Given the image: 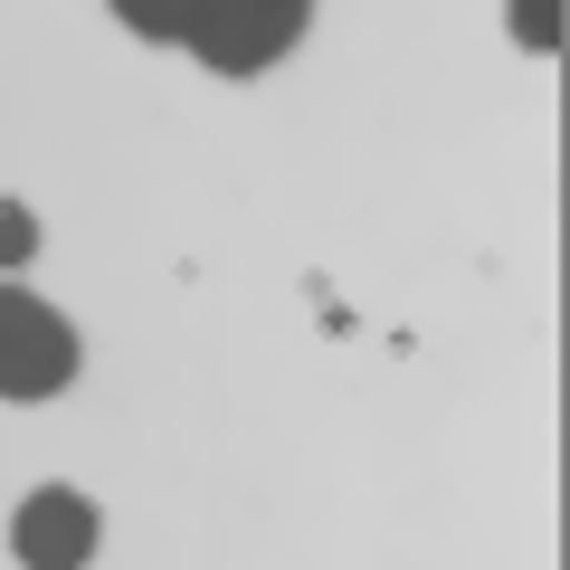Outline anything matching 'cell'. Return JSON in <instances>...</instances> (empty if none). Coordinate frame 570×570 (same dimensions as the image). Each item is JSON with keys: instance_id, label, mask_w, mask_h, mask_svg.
I'll return each mask as SVG.
<instances>
[{"instance_id": "cell-1", "label": "cell", "mask_w": 570, "mask_h": 570, "mask_svg": "<svg viewBox=\"0 0 570 570\" xmlns=\"http://www.w3.org/2000/svg\"><path fill=\"white\" fill-rule=\"evenodd\" d=\"M115 20L153 48H190L209 77H257L305 39L314 0H115Z\"/></svg>"}, {"instance_id": "cell-2", "label": "cell", "mask_w": 570, "mask_h": 570, "mask_svg": "<svg viewBox=\"0 0 570 570\" xmlns=\"http://www.w3.org/2000/svg\"><path fill=\"white\" fill-rule=\"evenodd\" d=\"M77 381V324L29 285H0V400H58Z\"/></svg>"}, {"instance_id": "cell-3", "label": "cell", "mask_w": 570, "mask_h": 570, "mask_svg": "<svg viewBox=\"0 0 570 570\" xmlns=\"http://www.w3.org/2000/svg\"><path fill=\"white\" fill-rule=\"evenodd\" d=\"M10 551H20V570H86L96 561V504L77 485H39L10 513Z\"/></svg>"}, {"instance_id": "cell-4", "label": "cell", "mask_w": 570, "mask_h": 570, "mask_svg": "<svg viewBox=\"0 0 570 570\" xmlns=\"http://www.w3.org/2000/svg\"><path fill=\"white\" fill-rule=\"evenodd\" d=\"M513 39L551 58V48H561V0H513Z\"/></svg>"}, {"instance_id": "cell-5", "label": "cell", "mask_w": 570, "mask_h": 570, "mask_svg": "<svg viewBox=\"0 0 570 570\" xmlns=\"http://www.w3.org/2000/svg\"><path fill=\"white\" fill-rule=\"evenodd\" d=\"M29 257H39V219L20 200H0V266H29Z\"/></svg>"}]
</instances>
